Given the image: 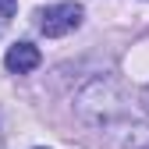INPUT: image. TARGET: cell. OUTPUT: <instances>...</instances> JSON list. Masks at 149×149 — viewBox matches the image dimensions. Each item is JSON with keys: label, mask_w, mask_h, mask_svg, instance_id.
I'll return each mask as SVG.
<instances>
[{"label": "cell", "mask_w": 149, "mask_h": 149, "mask_svg": "<svg viewBox=\"0 0 149 149\" xmlns=\"http://www.w3.org/2000/svg\"><path fill=\"white\" fill-rule=\"evenodd\" d=\"M117 89L110 78H92L82 92H78V100H74V107H78V114L89 121V124H110L117 114Z\"/></svg>", "instance_id": "cell-1"}, {"label": "cell", "mask_w": 149, "mask_h": 149, "mask_svg": "<svg viewBox=\"0 0 149 149\" xmlns=\"http://www.w3.org/2000/svg\"><path fill=\"white\" fill-rule=\"evenodd\" d=\"M82 18H85L82 4H53V7L39 11V32L50 36V39H61V36H68L82 25Z\"/></svg>", "instance_id": "cell-2"}, {"label": "cell", "mask_w": 149, "mask_h": 149, "mask_svg": "<svg viewBox=\"0 0 149 149\" xmlns=\"http://www.w3.org/2000/svg\"><path fill=\"white\" fill-rule=\"evenodd\" d=\"M39 61H43V53H39V46H32V43H14L7 50V57H4V64H7L11 74H29V71L39 68Z\"/></svg>", "instance_id": "cell-3"}, {"label": "cell", "mask_w": 149, "mask_h": 149, "mask_svg": "<svg viewBox=\"0 0 149 149\" xmlns=\"http://www.w3.org/2000/svg\"><path fill=\"white\" fill-rule=\"evenodd\" d=\"M18 11V4H14V0H0V18H11Z\"/></svg>", "instance_id": "cell-4"}, {"label": "cell", "mask_w": 149, "mask_h": 149, "mask_svg": "<svg viewBox=\"0 0 149 149\" xmlns=\"http://www.w3.org/2000/svg\"><path fill=\"white\" fill-rule=\"evenodd\" d=\"M142 107H146V110H149V85H146V89H142Z\"/></svg>", "instance_id": "cell-5"}]
</instances>
